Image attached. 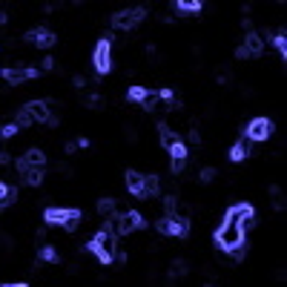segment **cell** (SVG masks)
Wrapping results in <instances>:
<instances>
[{
	"mask_svg": "<svg viewBox=\"0 0 287 287\" xmlns=\"http://www.w3.org/2000/svg\"><path fill=\"white\" fill-rule=\"evenodd\" d=\"M23 40H26L29 46H35V49H52L57 37H55V32H49V29L37 26V29H29L26 35H23Z\"/></svg>",
	"mask_w": 287,
	"mask_h": 287,
	"instance_id": "obj_11",
	"label": "cell"
},
{
	"mask_svg": "<svg viewBox=\"0 0 287 287\" xmlns=\"http://www.w3.org/2000/svg\"><path fill=\"white\" fill-rule=\"evenodd\" d=\"M14 201H17V187L6 184V181H0V210L12 207Z\"/></svg>",
	"mask_w": 287,
	"mask_h": 287,
	"instance_id": "obj_17",
	"label": "cell"
},
{
	"mask_svg": "<svg viewBox=\"0 0 287 287\" xmlns=\"http://www.w3.org/2000/svg\"><path fill=\"white\" fill-rule=\"evenodd\" d=\"M0 75H3V80H6L9 86H20V84H26V80L37 78L40 69H35V66H3Z\"/></svg>",
	"mask_w": 287,
	"mask_h": 287,
	"instance_id": "obj_9",
	"label": "cell"
},
{
	"mask_svg": "<svg viewBox=\"0 0 287 287\" xmlns=\"http://www.w3.org/2000/svg\"><path fill=\"white\" fill-rule=\"evenodd\" d=\"M40 69H43V72H52V69H55V57H43Z\"/></svg>",
	"mask_w": 287,
	"mask_h": 287,
	"instance_id": "obj_28",
	"label": "cell"
},
{
	"mask_svg": "<svg viewBox=\"0 0 287 287\" xmlns=\"http://www.w3.org/2000/svg\"><path fill=\"white\" fill-rule=\"evenodd\" d=\"M86 104H89V107H100V104H104V98H100V95H89V100H86Z\"/></svg>",
	"mask_w": 287,
	"mask_h": 287,
	"instance_id": "obj_30",
	"label": "cell"
},
{
	"mask_svg": "<svg viewBox=\"0 0 287 287\" xmlns=\"http://www.w3.org/2000/svg\"><path fill=\"white\" fill-rule=\"evenodd\" d=\"M241 49H244V55H247V60H250V57H261V52H264V40H261V35H256V32H247Z\"/></svg>",
	"mask_w": 287,
	"mask_h": 287,
	"instance_id": "obj_15",
	"label": "cell"
},
{
	"mask_svg": "<svg viewBox=\"0 0 287 287\" xmlns=\"http://www.w3.org/2000/svg\"><path fill=\"white\" fill-rule=\"evenodd\" d=\"M144 17H147V9H144V6L121 9V12L112 14V26H115V29H124V32H132L135 26H141Z\"/></svg>",
	"mask_w": 287,
	"mask_h": 287,
	"instance_id": "obj_7",
	"label": "cell"
},
{
	"mask_svg": "<svg viewBox=\"0 0 287 287\" xmlns=\"http://www.w3.org/2000/svg\"><path fill=\"white\" fill-rule=\"evenodd\" d=\"M0 287H29V284H23V281H12V284H0Z\"/></svg>",
	"mask_w": 287,
	"mask_h": 287,
	"instance_id": "obj_34",
	"label": "cell"
},
{
	"mask_svg": "<svg viewBox=\"0 0 287 287\" xmlns=\"http://www.w3.org/2000/svg\"><path fill=\"white\" fill-rule=\"evenodd\" d=\"M9 161H12V152L0 147V164H9Z\"/></svg>",
	"mask_w": 287,
	"mask_h": 287,
	"instance_id": "obj_29",
	"label": "cell"
},
{
	"mask_svg": "<svg viewBox=\"0 0 287 287\" xmlns=\"http://www.w3.org/2000/svg\"><path fill=\"white\" fill-rule=\"evenodd\" d=\"M167 152H170V170L178 175V172L184 170V164H187V155H190V152H187V144L181 141V138H175V141L167 147Z\"/></svg>",
	"mask_w": 287,
	"mask_h": 287,
	"instance_id": "obj_13",
	"label": "cell"
},
{
	"mask_svg": "<svg viewBox=\"0 0 287 287\" xmlns=\"http://www.w3.org/2000/svg\"><path fill=\"white\" fill-rule=\"evenodd\" d=\"M75 147H78V150H89V138H78V141H75Z\"/></svg>",
	"mask_w": 287,
	"mask_h": 287,
	"instance_id": "obj_32",
	"label": "cell"
},
{
	"mask_svg": "<svg viewBox=\"0 0 287 287\" xmlns=\"http://www.w3.org/2000/svg\"><path fill=\"white\" fill-rule=\"evenodd\" d=\"M178 276H187V261H172L170 279H178Z\"/></svg>",
	"mask_w": 287,
	"mask_h": 287,
	"instance_id": "obj_26",
	"label": "cell"
},
{
	"mask_svg": "<svg viewBox=\"0 0 287 287\" xmlns=\"http://www.w3.org/2000/svg\"><path fill=\"white\" fill-rule=\"evenodd\" d=\"M92 64L98 75H109L112 72V37H100L92 49Z\"/></svg>",
	"mask_w": 287,
	"mask_h": 287,
	"instance_id": "obj_6",
	"label": "cell"
},
{
	"mask_svg": "<svg viewBox=\"0 0 287 287\" xmlns=\"http://www.w3.org/2000/svg\"><path fill=\"white\" fill-rule=\"evenodd\" d=\"M247 155H250V150H247V144H244V141H238V144H233V147H230V161H233V164L244 161Z\"/></svg>",
	"mask_w": 287,
	"mask_h": 287,
	"instance_id": "obj_21",
	"label": "cell"
},
{
	"mask_svg": "<svg viewBox=\"0 0 287 287\" xmlns=\"http://www.w3.org/2000/svg\"><path fill=\"white\" fill-rule=\"evenodd\" d=\"M213 178H215V167H204V170H198V181H201V184H210Z\"/></svg>",
	"mask_w": 287,
	"mask_h": 287,
	"instance_id": "obj_27",
	"label": "cell"
},
{
	"mask_svg": "<svg viewBox=\"0 0 287 287\" xmlns=\"http://www.w3.org/2000/svg\"><path fill=\"white\" fill-rule=\"evenodd\" d=\"M43 164H46V152L37 150V147H32V150H29L23 158H17V170H23V167H32V170H43Z\"/></svg>",
	"mask_w": 287,
	"mask_h": 287,
	"instance_id": "obj_14",
	"label": "cell"
},
{
	"mask_svg": "<svg viewBox=\"0 0 287 287\" xmlns=\"http://www.w3.org/2000/svg\"><path fill=\"white\" fill-rule=\"evenodd\" d=\"M207 287H213V284H207Z\"/></svg>",
	"mask_w": 287,
	"mask_h": 287,
	"instance_id": "obj_35",
	"label": "cell"
},
{
	"mask_svg": "<svg viewBox=\"0 0 287 287\" xmlns=\"http://www.w3.org/2000/svg\"><path fill=\"white\" fill-rule=\"evenodd\" d=\"M253 221H256V210L253 204H236V207H230L227 215H224V221L218 224L215 230V244H218V250L224 253H236L244 247V230H250Z\"/></svg>",
	"mask_w": 287,
	"mask_h": 287,
	"instance_id": "obj_1",
	"label": "cell"
},
{
	"mask_svg": "<svg viewBox=\"0 0 287 287\" xmlns=\"http://www.w3.org/2000/svg\"><path fill=\"white\" fill-rule=\"evenodd\" d=\"M172 9H175V12H201L204 3H201V0H175Z\"/></svg>",
	"mask_w": 287,
	"mask_h": 287,
	"instance_id": "obj_20",
	"label": "cell"
},
{
	"mask_svg": "<svg viewBox=\"0 0 287 287\" xmlns=\"http://www.w3.org/2000/svg\"><path fill=\"white\" fill-rule=\"evenodd\" d=\"M273 121L270 118H253L250 124H247V129H244V135H247V141H267V138L273 135Z\"/></svg>",
	"mask_w": 287,
	"mask_h": 287,
	"instance_id": "obj_10",
	"label": "cell"
},
{
	"mask_svg": "<svg viewBox=\"0 0 287 287\" xmlns=\"http://www.w3.org/2000/svg\"><path fill=\"white\" fill-rule=\"evenodd\" d=\"M155 230L164 233V236H172V238H184V236H190V221H187L184 215H164L155 224Z\"/></svg>",
	"mask_w": 287,
	"mask_h": 287,
	"instance_id": "obj_8",
	"label": "cell"
},
{
	"mask_svg": "<svg viewBox=\"0 0 287 287\" xmlns=\"http://www.w3.org/2000/svg\"><path fill=\"white\" fill-rule=\"evenodd\" d=\"M75 150H78V147H75V141H69V144H66V147H64V152H66V155H72V152H75Z\"/></svg>",
	"mask_w": 287,
	"mask_h": 287,
	"instance_id": "obj_33",
	"label": "cell"
},
{
	"mask_svg": "<svg viewBox=\"0 0 287 287\" xmlns=\"http://www.w3.org/2000/svg\"><path fill=\"white\" fill-rule=\"evenodd\" d=\"M20 175H23V181H26L29 187H40V184H43V170H32V167H23Z\"/></svg>",
	"mask_w": 287,
	"mask_h": 287,
	"instance_id": "obj_19",
	"label": "cell"
},
{
	"mask_svg": "<svg viewBox=\"0 0 287 287\" xmlns=\"http://www.w3.org/2000/svg\"><path fill=\"white\" fill-rule=\"evenodd\" d=\"M127 100L141 104V109H147V112H152V109L158 107V95L150 92V89H144V86H129V89H127Z\"/></svg>",
	"mask_w": 287,
	"mask_h": 287,
	"instance_id": "obj_12",
	"label": "cell"
},
{
	"mask_svg": "<svg viewBox=\"0 0 287 287\" xmlns=\"http://www.w3.org/2000/svg\"><path fill=\"white\" fill-rule=\"evenodd\" d=\"M40 258L46 261V264H57V261H60L57 250H55V247H49V244H46V247H40Z\"/></svg>",
	"mask_w": 287,
	"mask_h": 287,
	"instance_id": "obj_23",
	"label": "cell"
},
{
	"mask_svg": "<svg viewBox=\"0 0 287 287\" xmlns=\"http://www.w3.org/2000/svg\"><path fill=\"white\" fill-rule=\"evenodd\" d=\"M127 190L135 195V198H144V175L141 172L127 170Z\"/></svg>",
	"mask_w": 287,
	"mask_h": 287,
	"instance_id": "obj_16",
	"label": "cell"
},
{
	"mask_svg": "<svg viewBox=\"0 0 287 287\" xmlns=\"http://www.w3.org/2000/svg\"><path fill=\"white\" fill-rule=\"evenodd\" d=\"M80 215L84 213L78 207H46L43 210V221L49 224V227H66L72 233V230H78Z\"/></svg>",
	"mask_w": 287,
	"mask_h": 287,
	"instance_id": "obj_4",
	"label": "cell"
},
{
	"mask_svg": "<svg viewBox=\"0 0 287 287\" xmlns=\"http://www.w3.org/2000/svg\"><path fill=\"white\" fill-rule=\"evenodd\" d=\"M98 213L112 221V218H115V198H100L98 201Z\"/></svg>",
	"mask_w": 287,
	"mask_h": 287,
	"instance_id": "obj_22",
	"label": "cell"
},
{
	"mask_svg": "<svg viewBox=\"0 0 287 287\" xmlns=\"http://www.w3.org/2000/svg\"><path fill=\"white\" fill-rule=\"evenodd\" d=\"M107 227L112 230V236L115 233H118V236H129V233H135V230H144V215L138 213V210H127V213L115 215Z\"/></svg>",
	"mask_w": 287,
	"mask_h": 287,
	"instance_id": "obj_5",
	"label": "cell"
},
{
	"mask_svg": "<svg viewBox=\"0 0 287 287\" xmlns=\"http://www.w3.org/2000/svg\"><path fill=\"white\" fill-rule=\"evenodd\" d=\"M158 190H161L158 175H144V198H155Z\"/></svg>",
	"mask_w": 287,
	"mask_h": 287,
	"instance_id": "obj_18",
	"label": "cell"
},
{
	"mask_svg": "<svg viewBox=\"0 0 287 287\" xmlns=\"http://www.w3.org/2000/svg\"><path fill=\"white\" fill-rule=\"evenodd\" d=\"M86 250H92L95 256H98V261H100V264H112V261H115V256H118V241H115L112 230H109V227H104L100 233H95V236H92V241L86 244Z\"/></svg>",
	"mask_w": 287,
	"mask_h": 287,
	"instance_id": "obj_3",
	"label": "cell"
},
{
	"mask_svg": "<svg viewBox=\"0 0 287 287\" xmlns=\"http://www.w3.org/2000/svg\"><path fill=\"white\" fill-rule=\"evenodd\" d=\"M72 84H75V89H84L86 80H84V75H75V78H72Z\"/></svg>",
	"mask_w": 287,
	"mask_h": 287,
	"instance_id": "obj_31",
	"label": "cell"
},
{
	"mask_svg": "<svg viewBox=\"0 0 287 287\" xmlns=\"http://www.w3.org/2000/svg\"><path fill=\"white\" fill-rule=\"evenodd\" d=\"M273 46L279 49V55H281V60L287 57V37H284V32H279V35L273 37Z\"/></svg>",
	"mask_w": 287,
	"mask_h": 287,
	"instance_id": "obj_24",
	"label": "cell"
},
{
	"mask_svg": "<svg viewBox=\"0 0 287 287\" xmlns=\"http://www.w3.org/2000/svg\"><path fill=\"white\" fill-rule=\"evenodd\" d=\"M17 127H32V124H49V127H57V118L49 112V104L46 100H29L26 107L17 112Z\"/></svg>",
	"mask_w": 287,
	"mask_h": 287,
	"instance_id": "obj_2",
	"label": "cell"
},
{
	"mask_svg": "<svg viewBox=\"0 0 287 287\" xmlns=\"http://www.w3.org/2000/svg\"><path fill=\"white\" fill-rule=\"evenodd\" d=\"M17 132H20V127H17V124L12 121V124H6V127L0 129V138H3V141H9V138H14Z\"/></svg>",
	"mask_w": 287,
	"mask_h": 287,
	"instance_id": "obj_25",
	"label": "cell"
}]
</instances>
